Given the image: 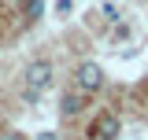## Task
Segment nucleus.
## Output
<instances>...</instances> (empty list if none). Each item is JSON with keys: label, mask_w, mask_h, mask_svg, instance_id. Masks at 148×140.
Listing matches in <instances>:
<instances>
[{"label": "nucleus", "mask_w": 148, "mask_h": 140, "mask_svg": "<svg viewBox=\"0 0 148 140\" xmlns=\"http://www.w3.org/2000/svg\"><path fill=\"white\" fill-rule=\"evenodd\" d=\"M74 77H78V88H82L85 96H92V92H100V88H104V70L96 67V63H82Z\"/></svg>", "instance_id": "f03ea898"}, {"label": "nucleus", "mask_w": 148, "mask_h": 140, "mask_svg": "<svg viewBox=\"0 0 148 140\" xmlns=\"http://www.w3.org/2000/svg\"><path fill=\"white\" fill-rule=\"evenodd\" d=\"M0 140H26V137H22V133H4Z\"/></svg>", "instance_id": "423d86ee"}, {"label": "nucleus", "mask_w": 148, "mask_h": 140, "mask_svg": "<svg viewBox=\"0 0 148 140\" xmlns=\"http://www.w3.org/2000/svg\"><path fill=\"white\" fill-rule=\"evenodd\" d=\"M92 137L115 140V137H119V118H115V114H96V122H92Z\"/></svg>", "instance_id": "7ed1b4c3"}, {"label": "nucleus", "mask_w": 148, "mask_h": 140, "mask_svg": "<svg viewBox=\"0 0 148 140\" xmlns=\"http://www.w3.org/2000/svg\"><path fill=\"white\" fill-rule=\"evenodd\" d=\"M48 85H52V63H48V59L30 63V67H26V100H37Z\"/></svg>", "instance_id": "f257e3e1"}, {"label": "nucleus", "mask_w": 148, "mask_h": 140, "mask_svg": "<svg viewBox=\"0 0 148 140\" xmlns=\"http://www.w3.org/2000/svg\"><path fill=\"white\" fill-rule=\"evenodd\" d=\"M22 15L26 18H41L45 15V0H22Z\"/></svg>", "instance_id": "39448f33"}, {"label": "nucleus", "mask_w": 148, "mask_h": 140, "mask_svg": "<svg viewBox=\"0 0 148 140\" xmlns=\"http://www.w3.org/2000/svg\"><path fill=\"white\" fill-rule=\"evenodd\" d=\"M82 96H85L82 88H78V92H67L63 103H59V107H63V114H71V118H74V114H82Z\"/></svg>", "instance_id": "20e7f679"}, {"label": "nucleus", "mask_w": 148, "mask_h": 140, "mask_svg": "<svg viewBox=\"0 0 148 140\" xmlns=\"http://www.w3.org/2000/svg\"><path fill=\"white\" fill-rule=\"evenodd\" d=\"M37 140H59V137H56V133H41Z\"/></svg>", "instance_id": "0eeeda50"}]
</instances>
